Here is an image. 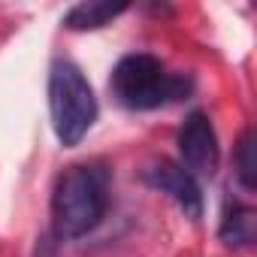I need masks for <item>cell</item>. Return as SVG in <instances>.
I'll return each instance as SVG.
<instances>
[{
    "label": "cell",
    "mask_w": 257,
    "mask_h": 257,
    "mask_svg": "<svg viewBox=\"0 0 257 257\" xmlns=\"http://www.w3.org/2000/svg\"><path fill=\"white\" fill-rule=\"evenodd\" d=\"M179 155L182 167L197 179H212L218 170V137L206 112H191L179 131Z\"/></svg>",
    "instance_id": "cell-4"
},
{
    "label": "cell",
    "mask_w": 257,
    "mask_h": 257,
    "mask_svg": "<svg viewBox=\"0 0 257 257\" xmlns=\"http://www.w3.org/2000/svg\"><path fill=\"white\" fill-rule=\"evenodd\" d=\"M49 112L55 137L64 149L79 146L97 121V97L85 73L73 61H52L49 70Z\"/></svg>",
    "instance_id": "cell-3"
},
{
    "label": "cell",
    "mask_w": 257,
    "mask_h": 257,
    "mask_svg": "<svg viewBox=\"0 0 257 257\" xmlns=\"http://www.w3.org/2000/svg\"><path fill=\"white\" fill-rule=\"evenodd\" d=\"M55 233H43L40 236V245H37V257H55Z\"/></svg>",
    "instance_id": "cell-9"
},
{
    "label": "cell",
    "mask_w": 257,
    "mask_h": 257,
    "mask_svg": "<svg viewBox=\"0 0 257 257\" xmlns=\"http://www.w3.org/2000/svg\"><path fill=\"white\" fill-rule=\"evenodd\" d=\"M143 182L152 185L155 191L167 194L176 200V206L191 218V221H200L203 218V194H200V185L197 179L176 161L170 158H161V161H152L146 170H143Z\"/></svg>",
    "instance_id": "cell-5"
},
{
    "label": "cell",
    "mask_w": 257,
    "mask_h": 257,
    "mask_svg": "<svg viewBox=\"0 0 257 257\" xmlns=\"http://www.w3.org/2000/svg\"><path fill=\"white\" fill-rule=\"evenodd\" d=\"M218 236L230 248H248L257 236V212L251 206H242V203L227 206L221 227H218Z\"/></svg>",
    "instance_id": "cell-7"
},
{
    "label": "cell",
    "mask_w": 257,
    "mask_h": 257,
    "mask_svg": "<svg viewBox=\"0 0 257 257\" xmlns=\"http://www.w3.org/2000/svg\"><path fill=\"white\" fill-rule=\"evenodd\" d=\"M109 173L100 164H76L61 173L52 194V233L58 239L88 236L106 215Z\"/></svg>",
    "instance_id": "cell-1"
},
{
    "label": "cell",
    "mask_w": 257,
    "mask_h": 257,
    "mask_svg": "<svg viewBox=\"0 0 257 257\" xmlns=\"http://www.w3.org/2000/svg\"><path fill=\"white\" fill-rule=\"evenodd\" d=\"M236 176L245 191L257 188V158H254V131H242L239 146H236Z\"/></svg>",
    "instance_id": "cell-8"
},
{
    "label": "cell",
    "mask_w": 257,
    "mask_h": 257,
    "mask_svg": "<svg viewBox=\"0 0 257 257\" xmlns=\"http://www.w3.org/2000/svg\"><path fill=\"white\" fill-rule=\"evenodd\" d=\"M127 10H131L127 0H118V4H112V0H88V4H76V7L67 10L64 28H70V31H97V28H106L112 19H118Z\"/></svg>",
    "instance_id": "cell-6"
},
{
    "label": "cell",
    "mask_w": 257,
    "mask_h": 257,
    "mask_svg": "<svg viewBox=\"0 0 257 257\" xmlns=\"http://www.w3.org/2000/svg\"><path fill=\"white\" fill-rule=\"evenodd\" d=\"M109 88L124 109L146 112V109H161L167 103L185 100L194 82L188 76L167 73L155 55H124L112 70Z\"/></svg>",
    "instance_id": "cell-2"
}]
</instances>
